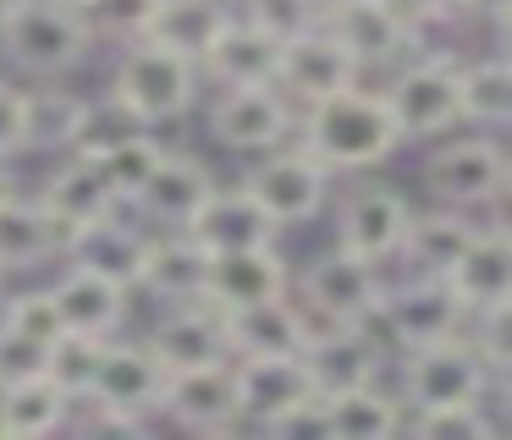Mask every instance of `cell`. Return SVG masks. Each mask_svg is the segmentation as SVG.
<instances>
[{"label": "cell", "mask_w": 512, "mask_h": 440, "mask_svg": "<svg viewBox=\"0 0 512 440\" xmlns=\"http://www.w3.org/2000/svg\"><path fill=\"white\" fill-rule=\"evenodd\" d=\"M298 143L325 165V171H369L402 149V132L386 110V94L369 88H342L331 99H314L298 116Z\"/></svg>", "instance_id": "cell-1"}, {"label": "cell", "mask_w": 512, "mask_h": 440, "mask_svg": "<svg viewBox=\"0 0 512 440\" xmlns=\"http://www.w3.org/2000/svg\"><path fill=\"white\" fill-rule=\"evenodd\" d=\"M111 99L138 127L155 132L193 110V99H199V66L155 39H133L111 72Z\"/></svg>", "instance_id": "cell-2"}, {"label": "cell", "mask_w": 512, "mask_h": 440, "mask_svg": "<svg viewBox=\"0 0 512 440\" xmlns=\"http://www.w3.org/2000/svg\"><path fill=\"white\" fill-rule=\"evenodd\" d=\"M0 44L28 77H67L72 66L89 61L94 33L67 0H17L0 22Z\"/></svg>", "instance_id": "cell-3"}, {"label": "cell", "mask_w": 512, "mask_h": 440, "mask_svg": "<svg viewBox=\"0 0 512 440\" xmlns=\"http://www.w3.org/2000/svg\"><path fill=\"white\" fill-rule=\"evenodd\" d=\"M496 374L485 369V358L474 352V341L457 330V336L424 341V347H408L402 358V407L408 413H424V407H452V402H485L496 391Z\"/></svg>", "instance_id": "cell-4"}, {"label": "cell", "mask_w": 512, "mask_h": 440, "mask_svg": "<svg viewBox=\"0 0 512 440\" xmlns=\"http://www.w3.org/2000/svg\"><path fill=\"white\" fill-rule=\"evenodd\" d=\"M160 385H166V369L155 363V352L111 336L100 347V363H94L83 402L94 407V418L105 429H138L149 413H160Z\"/></svg>", "instance_id": "cell-5"}, {"label": "cell", "mask_w": 512, "mask_h": 440, "mask_svg": "<svg viewBox=\"0 0 512 440\" xmlns=\"http://www.w3.org/2000/svg\"><path fill=\"white\" fill-rule=\"evenodd\" d=\"M424 187H430L435 204L446 209H496L501 193H507V154L490 132H474V138H452L424 160Z\"/></svg>", "instance_id": "cell-6"}, {"label": "cell", "mask_w": 512, "mask_h": 440, "mask_svg": "<svg viewBox=\"0 0 512 440\" xmlns=\"http://www.w3.org/2000/svg\"><path fill=\"white\" fill-rule=\"evenodd\" d=\"M380 264L358 259L347 248H331L320 259H309V270L298 275V303L309 308L314 325H375L380 303Z\"/></svg>", "instance_id": "cell-7"}, {"label": "cell", "mask_w": 512, "mask_h": 440, "mask_svg": "<svg viewBox=\"0 0 512 440\" xmlns=\"http://www.w3.org/2000/svg\"><path fill=\"white\" fill-rule=\"evenodd\" d=\"M243 187H248V198L276 220V231H287V226H303V220H314L325 209V198H331V171H325L303 143H281V149L259 154V165L248 171Z\"/></svg>", "instance_id": "cell-8"}, {"label": "cell", "mask_w": 512, "mask_h": 440, "mask_svg": "<svg viewBox=\"0 0 512 440\" xmlns=\"http://www.w3.org/2000/svg\"><path fill=\"white\" fill-rule=\"evenodd\" d=\"M463 303L457 292L441 281V275H402V281L380 286V303H375V325L386 330L391 347H424V341H441L463 330Z\"/></svg>", "instance_id": "cell-9"}, {"label": "cell", "mask_w": 512, "mask_h": 440, "mask_svg": "<svg viewBox=\"0 0 512 440\" xmlns=\"http://www.w3.org/2000/svg\"><path fill=\"white\" fill-rule=\"evenodd\" d=\"M210 132L232 154H270L281 143H292L298 110L276 83H243V88H226L210 105Z\"/></svg>", "instance_id": "cell-10"}, {"label": "cell", "mask_w": 512, "mask_h": 440, "mask_svg": "<svg viewBox=\"0 0 512 440\" xmlns=\"http://www.w3.org/2000/svg\"><path fill=\"white\" fill-rule=\"evenodd\" d=\"M380 94H386V110L397 121L402 143L441 138L446 127H457V61H446V55L408 61Z\"/></svg>", "instance_id": "cell-11"}, {"label": "cell", "mask_w": 512, "mask_h": 440, "mask_svg": "<svg viewBox=\"0 0 512 440\" xmlns=\"http://www.w3.org/2000/svg\"><path fill=\"white\" fill-rule=\"evenodd\" d=\"M364 66L347 55V44L336 39L325 22H309L292 39H281V61H276V88L298 105H314V99H331L342 88L358 83Z\"/></svg>", "instance_id": "cell-12"}, {"label": "cell", "mask_w": 512, "mask_h": 440, "mask_svg": "<svg viewBox=\"0 0 512 440\" xmlns=\"http://www.w3.org/2000/svg\"><path fill=\"white\" fill-rule=\"evenodd\" d=\"M408 215H413V209L402 204L397 187L358 182L353 193L342 198V209H336V248L358 253V259H369V264L397 259V242H402Z\"/></svg>", "instance_id": "cell-13"}, {"label": "cell", "mask_w": 512, "mask_h": 440, "mask_svg": "<svg viewBox=\"0 0 512 440\" xmlns=\"http://www.w3.org/2000/svg\"><path fill=\"white\" fill-rule=\"evenodd\" d=\"M160 413L177 429L215 435L237 424V385H232V358L199 363V369H171L160 385Z\"/></svg>", "instance_id": "cell-14"}, {"label": "cell", "mask_w": 512, "mask_h": 440, "mask_svg": "<svg viewBox=\"0 0 512 440\" xmlns=\"http://www.w3.org/2000/svg\"><path fill=\"white\" fill-rule=\"evenodd\" d=\"M237 385V418L270 429L287 407L314 396V380L303 369V352H259V358H232Z\"/></svg>", "instance_id": "cell-15"}, {"label": "cell", "mask_w": 512, "mask_h": 440, "mask_svg": "<svg viewBox=\"0 0 512 440\" xmlns=\"http://www.w3.org/2000/svg\"><path fill=\"white\" fill-rule=\"evenodd\" d=\"M320 22L347 44L358 66H380V61H397L402 50L413 44V22L397 11V0H331L320 11Z\"/></svg>", "instance_id": "cell-16"}, {"label": "cell", "mask_w": 512, "mask_h": 440, "mask_svg": "<svg viewBox=\"0 0 512 440\" xmlns=\"http://www.w3.org/2000/svg\"><path fill=\"white\" fill-rule=\"evenodd\" d=\"M61 253H67L78 270H94V275H105V281L138 292V286H144V264H149V237L133 220H122L111 209V215H100V220L72 231V237L61 242Z\"/></svg>", "instance_id": "cell-17"}, {"label": "cell", "mask_w": 512, "mask_h": 440, "mask_svg": "<svg viewBox=\"0 0 512 440\" xmlns=\"http://www.w3.org/2000/svg\"><path fill=\"white\" fill-rule=\"evenodd\" d=\"M144 347L155 352V363H160L166 374H171V369H199V363L232 358L221 308L204 303V297H193V303H171L166 314H160V325L149 330Z\"/></svg>", "instance_id": "cell-18"}, {"label": "cell", "mask_w": 512, "mask_h": 440, "mask_svg": "<svg viewBox=\"0 0 512 440\" xmlns=\"http://www.w3.org/2000/svg\"><path fill=\"white\" fill-rule=\"evenodd\" d=\"M303 369H309V380L320 396L380 380L375 325H314L309 341H303Z\"/></svg>", "instance_id": "cell-19"}, {"label": "cell", "mask_w": 512, "mask_h": 440, "mask_svg": "<svg viewBox=\"0 0 512 440\" xmlns=\"http://www.w3.org/2000/svg\"><path fill=\"white\" fill-rule=\"evenodd\" d=\"M446 286L457 292L463 314L512 303V237L501 220H479V231L468 237V248L457 253V264L446 270Z\"/></svg>", "instance_id": "cell-20"}, {"label": "cell", "mask_w": 512, "mask_h": 440, "mask_svg": "<svg viewBox=\"0 0 512 440\" xmlns=\"http://www.w3.org/2000/svg\"><path fill=\"white\" fill-rule=\"evenodd\" d=\"M215 171L204 160H193V154H160V165L149 171V182L138 187V198H133V209L144 220H155V226H166V231H182L193 215H199V204L215 193Z\"/></svg>", "instance_id": "cell-21"}, {"label": "cell", "mask_w": 512, "mask_h": 440, "mask_svg": "<svg viewBox=\"0 0 512 440\" xmlns=\"http://www.w3.org/2000/svg\"><path fill=\"white\" fill-rule=\"evenodd\" d=\"M287 292V264H281L276 242L265 248H232V253H210V270H204V303H215L221 314L248 303H265V297Z\"/></svg>", "instance_id": "cell-22"}, {"label": "cell", "mask_w": 512, "mask_h": 440, "mask_svg": "<svg viewBox=\"0 0 512 440\" xmlns=\"http://www.w3.org/2000/svg\"><path fill=\"white\" fill-rule=\"evenodd\" d=\"M276 61H281L276 33H265L243 11H232L226 28L215 33V44L199 55V72L221 88H243V83H276Z\"/></svg>", "instance_id": "cell-23"}, {"label": "cell", "mask_w": 512, "mask_h": 440, "mask_svg": "<svg viewBox=\"0 0 512 440\" xmlns=\"http://www.w3.org/2000/svg\"><path fill=\"white\" fill-rule=\"evenodd\" d=\"M182 231H188L204 253L265 248V242H276V220L248 198V187H215V193L199 204V215H193Z\"/></svg>", "instance_id": "cell-24"}, {"label": "cell", "mask_w": 512, "mask_h": 440, "mask_svg": "<svg viewBox=\"0 0 512 440\" xmlns=\"http://www.w3.org/2000/svg\"><path fill=\"white\" fill-rule=\"evenodd\" d=\"M226 319V347L232 358H259V352H303L314 319L303 303H292L287 292L281 297H265V303H248V308H232Z\"/></svg>", "instance_id": "cell-25"}, {"label": "cell", "mask_w": 512, "mask_h": 440, "mask_svg": "<svg viewBox=\"0 0 512 440\" xmlns=\"http://www.w3.org/2000/svg\"><path fill=\"white\" fill-rule=\"evenodd\" d=\"M50 297H56L61 325L67 330H83V336L111 341V336H122V325H127V297L133 292L116 286V281H105V275H94V270L67 264V270L56 275V286H50Z\"/></svg>", "instance_id": "cell-26"}, {"label": "cell", "mask_w": 512, "mask_h": 440, "mask_svg": "<svg viewBox=\"0 0 512 440\" xmlns=\"http://www.w3.org/2000/svg\"><path fill=\"white\" fill-rule=\"evenodd\" d=\"M479 231V220L468 209H430V215H408L402 226V242H397V259L408 264L413 275H441L457 264V253L468 248V237Z\"/></svg>", "instance_id": "cell-27"}, {"label": "cell", "mask_w": 512, "mask_h": 440, "mask_svg": "<svg viewBox=\"0 0 512 440\" xmlns=\"http://www.w3.org/2000/svg\"><path fill=\"white\" fill-rule=\"evenodd\" d=\"M402 424H408V407H402V396L380 391V380L325 396V435L331 440H391L402 435Z\"/></svg>", "instance_id": "cell-28"}, {"label": "cell", "mask_w": 512, "mask_h": 440, "mask_svg": "<svg viewBox=\"0 0 512 440\" xmlns=\"http://www.w3.org/2000/svg\"><path fill=\"white\" fill-rule=\"evenodd\" d=\"M39 204L50 209V220L61 226V242L72 237L78 226H89V220L111 215V209H122L111 198V187H105L100 165L89 160V154H72L67 165H61L56 176H50L45 187H39Z\"/></svg>", "instance_id": "cell-29"}, {"label": "cell", "mask_w": 512, "mask_h": 440, "mask_svg": "<svg viewBox=\"0 0 512 440\" xmlns=\"http://www.w3.org/2000/svg\"><path fill=\"white\" fill-rule=\"evenodd\" d=\"M56 253H61V226L50 220V209L12 187L0 198V275L34 270V264L56 259Z\"/></svg>", "instance_id": "cell-30"}, {"label": "cell", "mask_w": 512, "mask_h": 440, "mask_svg": "<svg viewBox=\"0 0 512 440\" xmlns=\"http://www.w3.org/2000/svg\"><path fill=\"white\" fill-rule=\"evenodd\" d=\"M67 418H72V396L50 374H28L17 385H0V435L6 440L56 435Z\"/></svg>", "instance_id": "cell-31"}, {"label": "cell", "mask_w": 512, "mask_h": 440, "mask_svg": "<svg viewBox=\"0 0 512 440\" xmlns=\"http://www.w3.org/2000/svg\"><path fill=\"white\" fill-rule=\"evenodd\" d=\"M226 17H232V0H155V17H149L144 39L166 44V50L188 55L199 66V55L215 44Z\"/></svg>", "instance_id": "cell-32"}, {"label": "cell", "mask_w": 512, "mask_h": 440, "mask_svg": "<svg viewBox=\"0 0 512 440\" xmlns=\"http://www.w3.org/2000/svg\"><path fill=\"white\" fill-rule=\"evenodd\" d=\"M204 270H210V253H204L188 231L149 237L144 286L155 297H166V303H193V297H204Z\"/></svg>", "instance_id": "cell-33"}, {"label": "cell", "mask_w": 512, "mask_h": 440, "mask_svg": "<svg viewBox=\"0 0 512 440\" xmlns=\"http://www.w3.org/2000/svg\"><path fill=\"white\" fill-rule=\"evenodd\" d=\"M512 116V66L507 55H474L457 66V121L496 132Z\"/></svg>", "instance_id": "cell-34"}, {"label": "cell", "mask_w": 512, "mask_h": 440, "mask_svg": "<svg viewBox=\"0 0 512 440\" xmlns=\"http://www.w3.org/2000/svg\"><path fill=\"white\" fill-rule=\"evenodd\" d=\"M83 105L89 99L50 83V77H45V88H23V149H61L67 154L78 127H83Z\"/></svg>", "instance_id": "cell-35"}, {"label": "cell", "mask_w": 512, "mask_h": 440, "mask_svg": "<svg viewBox=\"0 0 512 440\" xmlns=\"http://www.w3.org/2000/svg\"><path fill=\"white\" fill-rule=\"evenodd\" d=\"M160 138L149 127H138V132H127L122 143H111L105 154H94V165H100V176H105V187H111V198L116 204H133L138 198V187L149 182V171L160 165Z\"/></svg>", "instance_id": "cell-36"}, {"label": "cell", "mask_w": 512, "mask_h": 440, "mask_svg": "<svg viewBox=\"0 0 512 440\" xmlns=\"http://www.w3.org/2000/svg\"><path fill=\"white\" fill-rule=\"evenodd\" d=\"M100 347H105V341L100 336H83V330H61V336L45 347V374L72 396V402H83V391H89L94 363H100Z\"/></svg>", "instance_id": "cell-37"}, {"label": "cell", "mask_w": 512, "mask_h": 440, "mask_svg": "<svg viewBox=\"0 0 512 440\" xmlns=\"http://www.w3.org/2000/svg\"><path fill=\"white\" fill-rule=\"evenodd\" d=\"M490 402V396H485ZM485 402H452V407H424V413H408L413 435L424 440H496V418L485 413Z\"/></svg>", "instance_id": "cell-38"}, {"label": "cell", "mask_w": 512, "mask_h": 440, "mask_svg": "<svg viewBox=\"0 0 512 440\" xmlns=\"http://www.w3.org/2000/svg\"><path fill=\"white\" fill-rule=\"evenodd\" d=\"M78 17L94 39H144L149 17H155V0H78Z\"/></svg>", "instance_id": "cell-39"}, {"label": "cell", "mask_w": 512, "mask_h": 440, "mask_svg": "<svg viewBox=\"0 0 512 440\" xmlns=\"http://www.w3.org/2000/svg\"><path fill=\"white\" fill-rule=\"evenodd\" d=\"M0 325L6 330H17V336H28L34 347H50V341L61 336V308H56V297H50V286H39V292H17V297H6L0 303Z\"/></svg>", "instance_id": "cell-40"}, {"label": "cell", "mask_w": 512, "mask_h": 440, "mask_svg": "<svg viewBox=\"0 0 512 440\" xmlns=\"http://www.w3.org/2000/svg\"><path fill=\"white\" fill-rule=\"evenodd\" d=\"M127 132H138V121L127 116V110L116 105L111 94H105V99H89V105H83V127H78V138H72L67 154H89V160H94V154H105L111 143H122Z\"/></svg>", "instance_id": "cell-41"}, {"label": "cell", "mask_w": 512, "mask_h": 440, "mask_svg": "<svg viewBox=\"0 0 512 440\" xmlns=\"http://www.w3.org/2000/svg\"><path fill=\"white\" fill-rule=\"evenodd\" d=\"M325 0H243V17L259 22L265 33H276V39H292L298 28H309V22H320Z\"/></svg>", "instance_id": "cell-42"}, {"label": "cell", "mask_w": 512, "mask_h": 440, "mask_svg": "<svg viewBox=\"0 0 512 440\" xmlns=\"http://www.w3.org/2000/svg\"><path fill=\"white\" fill-rule=\"evenodd\" d=\"M28 374H45V347H34L28 336L0 325V385H17Z\"/></svg>", "instance_id": "cell-43"}, {"label": "cell", "mask_w": 512, "mask_h": 440, "mask_svg": "<svg viewBox=\"0 0 512 440\" xmlns=\"http://www.w3.org/2000/svg\"><path fill=\"white\" fill-rule=\"evenodd\" d=\"M23 154V88L0 83V160Z\"/></svg>", "instance_id": "cell-44"}, {"label": "cell", "mask_w": 512, "mask_h": 440, "mask_svg": "<svg viewBox=\"0 0 512 440\" xmlns=\"http://www.w3.org/2000/svg\"><path fill=\"white\" fill-rule=\"evenodd\" d=\"M397 11L413 22V28H424V22H441V17H457V0H397Z\"/></svg>", "instance_id": "cell-45"}, {"label": "cell", "mask_w": 512, "mask_h": 440, "mask_svg": "<svg viewBox=\"0 0 512 440\" xmlns=\"http://www.w3.org/2000/svg\"><path fill=\"white\" fill-rule=\"evenodd\" d=\"M507 11H512V0H457V17H479V22H507Z\"/></svg>", "instance_id": "cell-46"}, {"label": "cell", "mask_w": 512, "mask_h": 440, "mask_svg": "<svg viewBox=\"0 0 512 440\" xmlns=\"http://www.w3.org/2000/svg\"><path fill=\"white\" fill-rule=\"evenodd\" d=\"M12 187H17V182H12V165H6V160H0V198H6V193H12Z\"/></svg>", "instance_id": "cell-47"}, {"label": "cell", "mask_w": 512, "mask_h": 440, "mask_svg": "<svg viewBox=\"0 0 512 440\" xmlns=\"http://www.w3.org/2000/svg\"><path fill=\"white\" fill-rule=\"evenodd\" d=\"M17 6V0H0V22H6V11H12Z\"/></svg>", "instance_id": "cell-48"}, {"label": "cell", "mask_w": 512, "mask_h": 440, "mask_svg": "<svg viewBox=\"0 0 512 440\" xmlns=\"http://www.w3.org/2000/svg\"><path fill=\"white\" fill-rule=\"evenodd\" d=\"M67 6H78V0H67Z\"/></svg>", "instance_id": "cell-49"}, {"label": "cell", "mask_w": 512, "mask_h": 440, "mask_svg": "<svg viewBox=\"0 0 512 440\" xmlns=\"http://www.w3.org/2000/svg\"><path fill=\"white\" fill-rule=\"evenodd\" d=\"M325 6H331V0H325Z\"/></svg>", "instance_id": "cell-50"}]
</instances>
